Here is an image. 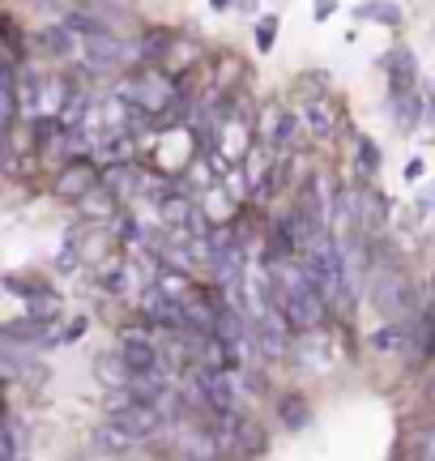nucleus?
I'll return each instance as SVG.
<instances>
[{"mask_svg": "<svg viewBox=\"0 0 435 461\" xmlns=\"http://www.w3.org/2000/svg\"><path fill=\"white\" fill-rule=\"evenodd\" d=\"M94 372H99V380L107 384V389H129V384H133V367H129V359H124V350H107V355H99V359H94Z\"/></svg>", "mask_w": 435, "mask_h": 461, "instance_id": "obj_10", "label": "nucleus"}, {"mask_svg": "<svg viewBox=\"0 0 435 461\" xmlns=\"http://www.w3.org/2000/svg\"><path fill=\"white\" fill-rule=\"evenodd\" d=\"M192 205H188L184 197H167L163 201V222H167L171 230H184V222H192Z\"/></svg>", "mask_w": 435, "mask_h": 461, "instance_id": "obj_22", "label": "nucleus"}, {"mask_svg": "<svg viewBox=\"0 0 435 461\" xmlns=\"http://www.w3.org/2000/svg\"><path fill=\"white\" fill-rule=\"evenodd\" d=\"M405 338H410V330H402L397 321H388V325H380V330L371 333V350H380V355H393V350H402Z\"/></svg>", "mask_w": 435, "mask_h": 461, "instance_id": "obj_20", "label": "nucleus"}, {"mask_svg": "<svg viewBox=\"0 0 435 461\" xmlns=\"http://www.w3.org/2000/svg\"><path fill=\"white\" fill-rule=\"evenodd\" d=\"M102 184H107L116 197H129V193H141V171H137L133 163L107 167V171H102Z\"/></svg>", "mask_w": 435, "mask_h": 461, "instance_id": "obj_16", "label": "nucleus"}, {"mask_svg": "<svg viewBox=\"0 0 435 461\" xmlns=\"http://www.w3.org/2000/svg\"><path fill=\"white\" fill-rule=\"evenodd\" d=\"M359 158H363V171H376L380 167V149L371 146V141H359Z\"/></svg>", "mask_w": 435, "mask_h": 461, "instance_id": "obj_29", "label": "nucleus"}, {"mask_svg": "<svg viewBox=\"0 0 435 461\" xmlns=\"http://www.w3.org/2000/svg\"><path fill=\"white\" fill-rule=\"evenodd\" d=\"M180 457L184 461H218V436L209 428L180 431Z\"/></svg>", "mask_w": 435, "mask_h": 461, "instance_id": "obj_9", "label": "nucleus"}, {"mask_svg": "<svg viewBox=\"0 0 435 461\" xmlns=\"http://www.w3.org/2000/svg\"><path fill=\"white\" fill-rule=\"evenodd\" d=\"M244 448H248V453H261V448H265V436H261V428H256V423H244Z\"/></svg>", "mask_w": 435, "mask_h": 461, "instance_id": "obj_28", "label": "nucleus"}, {"mask_svg": "<svg viewBox=\"0 0 435 461\" xmlns=\"http://www.w3.org/2000/svg\"><path fill=\"white\" fill-rule=\"evenodd\" d=\"M388 68V86H393V95H410V86H414V77H419V65H414V51H393L385 60Z\"/></svg>", "mask_w": 435, "mask_h": 461, "instance_id": "obj_11", "label": "nucleus"}, {"mask_svg": "<svg viewBox=\"0 0 435 461\" xmlns=\"http://www.w3.org/2000/svg\"><path fill=\"white\" fill-rule=\"evenodd\" d=\"M102 406H107V419H120L124 411H133L137 406V397H133V389H111Z\"/></svg>", "mask_w": 435, "mask_h": 461, "instance_id": "obj_25", "label": "nucleus"}, {"mask_svg": "<svg viewBox=\"0 0 435 461\" xmlns=\"http://www.w3.org/2000/svg\"><path fill=\"white\" fill-rule=\"evenodd\" d=\"M116 201H120V197L111 193V188H107V184H102V188H94L90 197L77 201V214L90 218V222H107V218L116 214Z\"/></svg>", "mask_w": 435, "mask_h": 461, "instance_id": "obj_15", "label": "nucleus"}, {"mask_svg": "<svg viewBox=\"0 0 435 461\" xmlns=\"http://www.w3.org/2000/svg\"><path fill=\"white\" fill-rule=\"evenodd\" d=\"M393 112H397V124H402V129H414V120H419V99H414V90H410V95H393Z\"/></svg>", "mask_w": 435, "mask_h": 461, "instance_id": "obj_24", "label": "nucleus"}, {"mask_svg": "<svg viewBox=\"0 0 435 461\" xmlns=\"http://www.w3.org/2000/svg\"><path fill=\"white\" fill-rule=\"evenodd\" d=\"M120 428H129L137 436V440H154V436H158V431H163V423H167V414L158 411V406H154V402H137L133 411H124L116 419Z\"/></svg>", "mask_w": 435, "mask_h": 461, "instance_id": "obj_7", "label": "nucleus"}, {"mask_svg": "<svg viewBox=\"0 0 435 461\" xmlns=\"http://www.w3.org/2000/svg\"><path fill=\"white\" fill-rule=\"evenodd\" d=\"M427 402H431V411H435V380L427 384Z\"/></svg>", "mask_w": 435, "mask_h": 461, "instance_id": "obj_33", "label": "nucleus"}, {"mask_svg": "<svg viewBox=\"0 0 435 461\" xmlns=\"http://www.w3.org/2000/svg\"><path fill=\"white\" fill-rule=\"evenodd\" d=\"M120 103H124V107H129V112H163V107H167L171 103V77L167 73H158V68H141V73H137L133 82H124L120 86Z\"/></svg>", "mask_w": 435, "mask_h": 461, "instance_id": "obj_1", "label": "nucleus"}, {"mask_svg": "<svg viewBox=\"0 0 435 461\" xmlns=\"http://www.w3.org/2000/svg\"><path fill=\"white\" fill-rule=\"evenodd\" d=\"M133 397L137 402H163L171 393V376L167 367H154V372H133Z\"/></svg>", "mask_w": 435, "mask_h": 461, "instance_id": "obj_12", "label": "nucleus"}, {"mask_svg": "<svg viewBox=\"0 0 435 461\" xmlns=\"http://www.w3.org/2000/svg\"><path fill=\"white\" fill-rule=\"evenodd\" d=\"M60 26H68L73 34H82V39H94V34H111V26L102 22L94 9H73V14H65V22Z\"/></svg>", "mask_w": 435, "mask_h": 461, "instance_id": "obj_17", "label": "nucleus"}, {"mask_svg": "<svg viewBox=\"0 0 435 461\" xmlns=\"http://www.w3.org/2000/svg\"><path fill=\"white\" fill-rule=\"evenodd\" d=\"M22 342H43V321H34V316L9 321L4 325V346H22Z\"/></svg>", "mask_w": 435, "mask_h": 461, "instance_id": "obj_19", "label": "nucleus"}, {"mask_svg": "<svg viewBox=\"0 0 435 461\" xmlns=\"http://www.w3.org/2000/svg\"><path fill=\"white\" fill-rule=\"evenodd\" d=\"M120 350H124V359H129L133 372H154V367H163V350L150 342L146 330H129L120 338Z\"/></svg>", "mask_w": 435, "mask_h": 461, "instance_id": "obj_6", "label": "nucleus"}, {"mask_svg": "<svg viewBox=\"0 0 435 461\" xmlns=\"http://www.w3.org/2000/svg\"><path fill=\"white\" fill-rule=\"evenodd\" d=\"M422 346H427V355H435V308L431 312H427V321H422Z\"/></svg>", "mask_w": 435, "mask_h": 461, "instance_id": "obj_30", "label": "nucleus"}, {"mask_svg": "<svg viewBox=\"0 0 435 461\" xmlns=\"http://www.w3.org/2000/svg\"><path fill=\"white\" fill-rule=\"evenodd\" d=\"M273 39H278V22H261V31H256V43H261V48H273Z\"/></svg>", "mask_w": 435, "mask_h": 461, "instance_id": "obj_31", "label": "nucleus"}, {"mask_svg": "<svg viewBox=\"0 0 435 461\" xmlns=\"http://www.w3.org/2000/svg\"><path fill=\"white\" fill-rule=\"evenodd\" d=\"M137 445H141V440H137L129 428H120L116 419H111V423H102V428L94 431V448H102V453H116V457H120V453H133Z\"/></svg>", "mask_w": 435, "mask_h": 461, "instance_id": "obj_13", "label": "nucleus"}, {"mask_svg": "<svg viewBox=\"0 0 435 461\" xmlns=\"http://www.w3.org/2000/svg\"><path fill=\"white\" fill-rule=\"evenodd\" d=\"M299 124L312 137H320V141H329L337 132V107L329 99H307L303 103V112H299Z\"/></svg>", "mask_w": 435, "mask_h": 461, "instance_id": "obj_8", "label": "nucleus"}, {"mask_svg": "<svg viewBox=\"0 0 435 461\" xmlns=\"http://www.w3.org/2000/svg\"><path fill=\"white\" fill-rule=\"evenodd\" d=\"M82 333H85V316H77V321H73V325H68V330L60 333V342H77Z\"/></svg>", "mask_w": 435, "mask_h": 461, "instance_id": "obj_32", "label": "nucleus"}, {"mask_svg": "<svg viewBox=\"0 0 435 461\" xmlns=\"http://www.w3.org/2000/svg\"><path fill=\"white\" fill-rule=\"evenodd\" d=\"M133 149H137V141L129 137V132H107V137L99 141V163L124 167V163H133Z\"/></svg>", "mask_w": 435, "mask_h": 461, "instance_id": "obj_14", "label": "nucleus"}, {"mask_svg": "<svg viewBox=\"0 0 435 461\" xmlns=\"http://www.w3.org/2000/svg\"><path fill=\"white\" fill-rule=\"evenodd\" d=\"M129 56H141V51L133 48V43H124V39H116V34H94V39H85V60H90V68H116L124 65Z\"/></svg>", "mask_w": 435, "mask_h": 461, "instance_id": "obj_4", "label": "nucleus"}, {"mask_svg": "<svg viewBox=\"0 0 435 461\" xmlns=\"http://www.w3.org/2000/svg\"><path fill=\"white\" fill-rule=\"evenodd\" d=\"M431 286H435V278H431Z\"/></svg>", "mask_w": 435, "mask_h": 461, "instance_id": "obj_34", "label": "nucleus"}, {"mask_svg": "<svg viewBox=\"0 0 435 461\" xmlns=\"http://www.w3.org/2000/svg\"><path fill=\"white\" fill-rule=\"evenodd\" d=\"M371 303H376L388 321H397V316H405L414 308V291H410V282H405L397 269H388V274H380V278L371 282Z\"/></svg>", "mask_w": 435, "mask_h": 461, "instance_id": "obj_2", "label": "nucleus"}, {"mask_svg": "<svg viewBox=\"0 0 435 461\" xmlns=\"http://www.w3.org/2000/svg\"><path fill=\"white\" fill-rule=\"evenodd\" d=\"M94 188H102V171L94 163H85V158H73V163L56 176V197H65V201H77L90 197Z\"/></svg>", "mask_w": 435, "mask_h": 461, "instance_id": "obj_3", "label": "nucleus"}, {"mask_svg": "<svg viewBox=\"0 0 435 461\" xmlns=\"http://www.w3.org/2000/svg\"><path fill=\"white\" fill-rule=\"evenodd\" d=\"M171 43H175V34L171 31H146L141 39H137V51H141V60H158Z\"/></svg>", "mask_w": 435, "mask_h": 461, "instance_id": "obj_21", "label": "nucleus"}, {"mask_svg": "<svg viewBox=\"0 0 435 461\" xmlns=\"http://www.w3.org/2000/svg\"><path fill=\"white\" fill-rule=\"evenodd\" d=\"M278 419H282V428H290V431H299V428H307V402H303L299 393H286L282 402H278Z\"/></svg>", "mask_w": 435, "mask_h": 461, "instance_id": "obj_18", "label": "nucleus"}, {"mask_svg": "<svg viewBox=\"0 0 435 461\" xmlns=\"http://www.w3.org/2000/svg\"><path fill=\"white\" fill-rule=\"evenodd\" d=\"M17 445H22V423H17V414H9V423H4V461H17Z\"/></svg>", "mask_w": 435, "mask_h": 461, "instance_id": "obj_27", "label": "nucleus"}, {"mask_svg": "<svg viewBox=\"0 0 435 461\" xmlns=\"http://www.w3.org/2000/svg\"><path fill=\"white\" fill-rule=\"evenodd\" d=\"M201 376V389H205V402H209V411L218 414H231L235 406H239V380H235V372H197Z\"/></svg>", "mask_w": 435, "mask_h": 461, "instance_id": "obj_5", "label": "nucleus"}, {"mask_svg": "<svg viewBox=\"0 0 435 461\" xmlns=\"http://www.w3.org/2000/svg\"><path fill=\"white\" fill-rule=\"evenodd\" d=\"M359 17H376L385 26H402V9L388 5V0H376V5H359Z\"/></svg>", "mask_w": 435, "mask_h": 461, "instance_id": "obj_23", "label": "nucleus"}, {"mask_svg": "<svg viewBox=\"0 0 435 461\" xmlns=\"http://www.w3.org/2000/svg\"><path fill=\"white\" fill-rule=\"evenodd\" d=\"M26 316H34V321H51L56 316V295H34L26 299Z\"/></svg>", "mask_w": 435, "mask_h": 461, "instance_id": "obj_26", "label": "nucleus"}]
</instances>
